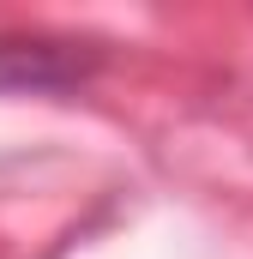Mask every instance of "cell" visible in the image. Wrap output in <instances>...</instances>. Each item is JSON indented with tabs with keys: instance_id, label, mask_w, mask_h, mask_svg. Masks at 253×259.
<instances>
[{
	"instance_id": "obj_1",
	"label": "cell",
	"mask_w": 253,
	"mask_h": 259,
	"mask_svg": "<svg viewBox=\"0 0 253 259\" xmlns=\"http://www.w3.org/2000/svg\"><path fill=\"white\" fill-rule=\"evenodd\" d=\"M91 42L66 36H0V91H66L97 72Z\"/></svg>"
}]
</instances>
